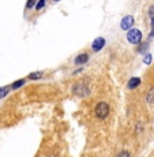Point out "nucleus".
Masks as SVG:
<instances>
[{
  "label": "nucleus",
  "instance_id": "obj_12",
  "mask_svg": "<svg viewBox=\"0 0 154 157\" xmlns=\"http://www.w3.org/2000/svg\"><path fill=\"white\" fill-rule=\"evenodd\" d=\"M34 4H36V0H28V3H26V8H32Z\"/></svg>",
  "mask_w": 154,
  "mask_h": 157
},
{
  "label": "nucleus",
  "instance_id": "obj_13",
  "mask_svg": "<svg viewBox=\"0 0 154 157\" xmlns=\"http://www.w3.org/2000/svg\"><path fill=\"white\" fill-rule=\"evenodd\" d=\"M44 6H45V0H40V2H38V4L36 6V8H37V10H41Z\"/></svg>",
  "mask_w": 154,
  "mask_h": 157
},
{
  "label": "nucleus",
  "instance_id": "obj_3",
  "mask_svg": "<svg viewBox=\"0 0 154 157\" xmlns=\"http://www.w3.org/2000/svg\"><path fill=\"white\" fill-rule=\"evenodd\" d=\"M120 26H122L123 30H127V32H128V30L132 29V26H134V18H132L131 15H126V17L122 19Z\"/></svg>",
  "mask_w": 154,
  "mask_h": 157
},
{
  "label": "nucleus",
  "instance_id": "obj_8",
  "mask_svg": "<svg viewBox=\"0 0 154 157\" xmlns=\"http://www.w3.org/2000/svg\"><path fill=\"white\" fill-rule=\"evenodd\" d=\"M11 87L10 86H4V87H0V98H3L4 96L8 94V90H10Z\"/></svg>",
  "mask_w": 154,
  "mask_h": 157
},
{
  "label": "nucleus",
  "instance_id": "obj_6",
  "mask_svg": "<svg viewBox=\"0 0 154 157\" xmlns=\"http://www.w3.org/2000/svg\"><path fill=\"white\" fill-rule=\"evenodd\" d=\"M139 83H141V79L138 77L131 78V81L128 82V87H130V89H135V87L139 86Z\"/></svg>",
  "mask_w": 154,
  "mask_h": 157
},
{
  "label": "nucleus",
  "instance_id": "obj_15",
  "mask_svg": "<svg viewBox=\"0 0 154 157\" xmlns=\"http://www.w3.org/2000/svg\"><path fill=\"white\" fill-rule=\"evenodd\" d=\"M119 156H130V153H128V152H122Z\"/></svg>",
  "mask_w": 154,
  "mask_h": 157
},
{
  "label": "nucleus",
  "instance_id": "obj_4",
  "mask_svg": "<svg viewBox=\"0 0 154 157\" xmlns=\"http://www.w3.org/2000/svg\"><path fill=\"white\" fill-rule=\"evenodd\" d=\"M104 47H105V40L102 37L96 38V40L93 41V44H92V49L94 51V52H98V51H101Z\"/></svg>",
  "mask_w": 154,
  "mask_h": 157
},
{
  "label": "nucleus",
  "instance_id": "obj_11",
  "mask_svg": "<svg viewBox=\"0 0 154 157\" xmlns=\"http://www.w3.org/2000/svg\"><path fill=\"white\" fill-rule=\"evenodd\" d=\"M143 62H145V64H150V62H152V55H150V53H147V55L145 56Z\"/></svg>",
  "mask_w": 154,
  "mask_h": 157
},
{
  "label": "nucleus",
  "instance_id": "obj_9",
  "mask_svg": "<svg viewBox=\"0 0 154 157\" xmlns=\"http://www.w3.org/2000/svg\"><path fill=\"white\" fill-rule=\"evenodd\" d=\"M42 72H32V74L29 75V79H40V78H42Z\"/></svg>",
  "mask_w": 154,
  "mask_h": 157
},
{
  "label": "nucleus",
  "instance_id": "obj_16",
  "mask_svg": "<svg viewBox=\"0 0 154 157\" xmlns=\"http://www.w3.org/2000/svg\"><path fill=\"white\" fill-rule=\"evenodd\" d=\"M150 37H154V21H153V30H152V33H150Z\"/></svg>",
  "mask_w": 154,
  "mask_h": 157
},
{
  "label": "nucleus",
  "instance_id": "obj_17",
  "mask_svg": "<svg viewBox=\"0 0 154 157\" xmlns=\"http://www.w3.org/2000/svg\"><path fill=\"white\" fill-rule=\"evenodd\" d=\"M53 2H59V0H53Z\"/></svg>",
  "mask_w": 154,
  "mask_h": 157
},
{
  "label": "nucleus",
  "instance_id": "obj_5",
  "mask_svg": "<svg viewBox=\"0 0 154 157\" xmlns=\"http://www.w3.org/2000/svg\"><path fill=\"white\" fill-rule=\"evenodd\" d=\"M87 60H89V55L87 53H81V55H78L75 57V64H83Z\"/></svg>",
  "mask_w": 154,
  "mask_h": 157
},
{
  "label": "nucleus",
  "instance_id": "obj_7",
  "mask_svg": "<svg viewBox=\"0 0 154 157\" xmlns=\"http://www.w3.org/2000/svg\"><path fill=\"white\" fill-rule=\"evenodd\" d=\"M146 101L149 102V104H153V102H154V87H152V89H150L149 92H147Z\"/></svg>",
  "mask_w": 154,
  "mask_h": 157
},
{
  "label": "nucleus",
  "instance_id": "obj_14",
  "mask_svg": "<svg viewBox=\"0 0 154 157\" xmlns=\"http://www.w3.org/2000/svg\"><path fill=\"white\" fill-rule=\"evenodd\" d=\"M139 48H141V49H139L141 52H145V51H146V48H147V44H146V43H145V44H142Z\"/></svg>",
  "mask_w": 154,
  "mask_h": 157
},
{
  "label": "nucleus",
  "instance_id": "obj_1",
  "mask_svg": "<svg viewBox=\"0 0 154 157\" xmlns=\"http://www.w3.org/2000/svg\"><path fill=\"white\" fill-rule=\"evenodd\" d=\"M127 41H128L130 44H134V45L139 44L141 41H142V33H141V30H138V29H130L128 33H127Z\"/></svg>",
  "mask_w": 154,
  "mask_h": 157
},
{
  "label": "nucleus",
  "instance_id": "obj_2",
  "mask_svg": "<svg viewBox=\"0 0 154 157\" xmlns=\"http://www.w3.org/2000/svg\"><path fill=\"white\" fill-rule=\"evenodd\" d=\"M94 113L98 119H105V117L109 115V105L104 101L98 102L97 107H96V109H94Z\"/></svg>",
  "mask_w": 154,
  "mask_h": 157
},
{
  "label": "nucleus",
  "instance_id": "obj_10",
  "mask_svg": "<svg viewBox=\"0 0 154 157\" xmlns=\"http://www.w3.org/2000/svg\"><path fill=\"white\" fill-rule=\"evenodd\" d=\"M25 85V79H19L18 82H15L11 85V89H18V87H21V86H23Z\"/></svg>",
  "mask_w": 154,
  "mask_h": 157
}]
</instances>
